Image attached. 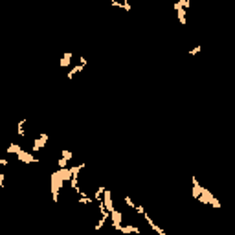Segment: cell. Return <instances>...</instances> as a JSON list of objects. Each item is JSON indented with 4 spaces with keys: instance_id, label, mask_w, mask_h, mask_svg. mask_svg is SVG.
I'll return each instance as SVG.
<instances>
[{
    "instance_id": "obj_1",
    "label": "cell",
    "mask_w": 235,
    "mask_h": 235,
    "mask_svg": "<svg viewBox=\"0 0 235 235\" xmlns=\"http://www.w3.org/2000/svg\"><path fill=\"white\" fill-rule=\"evenodd\" d=\"M62 178L59 175V171H55L53 175H52V198H53V202L57 204L59 202V191H61V186H62Z\"/></svg>"
},
{
    "instance_id": "obj_2",
    "label": "cell",
    "mask_w": 235,
    "mask_h": 235,
    "mask_svg": "<svg viewBox=\"0 0 235 235\" xmlns=\"http://www.w3.org/2000/svg\"><path fill=\"white\" fill-rule=\"evenodd\" d=\"M46 141H48V134L46 132H40L39 136L35 138V141H33V147H31V153H39L40 149L46 145Z\"/></svg>"
},
{
    "instance_id": "obj_3",
    "label": "cell",
    "mask_w": 235,
    "mask_h": 235,
    "mask_svg": "<svg viewBox=\"0 0 235 235\" xmlns=\"http://www.w3.org/2000/svg\"><path fill=\"white\" fill-rule=\"evenodd\" d=\"M110 219H112V228L114 230H121V226H123V213L121 211H118V210H114L112 213H110Z\"/></svg>"
},
{
    "instance_id": "obj_4",
    "label": "cell",
    "mask_w": 235,
    "mask_h": 235,
    "mask_svg": "<svg viewBox=\"0 0 235 235\" xmlns=\"http://www.w3.org/2000/svg\"><path fill=\"white\" fill-rule=\"evenodd\" d=\"M175 11H176V17H178V22L182 24V26H186L187 24V20H186V9L182 7V4H180V0H176L175 2Z\"/></svg>"
},
{
    "instance_id": "obj_5",
    "label": "cell",
    "mask_w": 235,
    "mask_h": 235,
    "mask_svg": "<svg viewBox=\"0 0 235 235\" xmlns=\"http://www.w3.org/2000/svg\"><path fill=\"white\" fill-rule=\"evenodd\" d=\"M17 158H19L20 162H24V164H31V162H37L35 160V156L30 153V151H26V149H22L19 154H17Z\"/></svg>"
},
{
    "instance_id": "obj_6",
    "label": "cell",
    "mask_w": 235,
    "mask_h": 235,
    "mask_svg": "<svg viewBox=\"0 0 235 235\" xmlns=\"http://www.w3.org/2000/svg\"><path fill=\"white\" fill-rule=\"evenodd\" d=\"M143 219H145V220H147V224H149V226H151V230H153V232H156L158 235H167V233H165V232H164V228H160V226H158L156 222H154V220H153V219H151V217L147 215V213H145V215H143Z\"/></svg>"
},
{
    "instance_id": "obj_7",
    "label": "cell",
    "mask_w": 235,
    "mask_h": 235,
    "mask_svg": "<svg viewBox=\"0 0 235 235\" xmlns=\"http://www.w3.org/2000/svg\"><path fill=\"white\" fill-rule=\"evenodd\" d=\"M121 233H125V235H129V233H136L140 235L141 233V230L138 228V226H132V224H129V226H121V230H119Z\"/></svg>"
},
{
    "instance_id": "obj_8",
    "label": "cell",
    "mask_w": 235,
    "mask_h": 235,
    "mask_svg": "<svg viewBox=\"0 0 235 235\" xmlns=\"http://www.w3.org/2000/svg\"><path fill=\"white\" fill-rule=\"evenodd\" d=\"M72 57H74V53L72 52H66L64 55H62V59L59 61V66H62V68H66L70 62H72Z\"/></svg>"
},
{
    "instance_id": "obj_9",
    "label": "cell",
    "mask_w": 235,
    "mask_h": 235,
    "mask_svg": "<svg viewBox=\"0 0 235 235\" xmlns=\"http://www.w3.org/2000/svg\"><path fill=\"white\" fill-rule=\"evenodd\" d=\"M110 6H112V7H123L125 11H131V9H132V6H131L127 0H123V2H116V0H112Z\"/></svg>"
},
{
    "instance_id": "obj_10",
    "label": "cell",
    "mask_w": 235,
    "mask_h": 235,
    "mask_svg": "<svg viewBox=\"0 0 235 235\" xmlns=\"http://www.w3.org/2000/svg\"><path fill=\"white\" fill-rule=\"evenodd\" d=\"M20 151H22V147H20L19 143H15V141H13V143L7 147V151H6V153H7V154H15V156H17Z\"/></svg>"
},
{
    "instance_id": "obj_11",
    "label": "cell",
    "mask_w": 235,
    "mask_h": 235,
    "mask_svg": "<svg viewBox=\"0 0 235 235\" xmlns=\"http://www.w3.org/2000/svg\"><path fill=\"white\" fill-rule=\"evenodd\" d=\"M26 121H28V119H20V121H19V127H17V134H19L20 138L26 136V131H24V125H26Z\"/></svg>"
},
{
    "instance_id": "obj_12",
    "label": "cell",
    "mask_w": 235,
    "mask_h": 235,
    "mask_svg": "<svg viewBox=\"0 0 235 235\" xmlns=\"http://www.w3.org/2000/svg\"><path fill=\"white\" fill-rule=\"evenodd\" d=\"M83 68H85V66H81V64H77V66H74V68H72V70L68 72V79L72 81V79H74V76H76V74H79V72H81Z\"/></svg>"
},
{
    "instance_id": "obj_13",
    "label": "cell",
    "mask_w": 235,
    "mask_h": 235,
    "mask_svg": "<svg viewBox=\"0 0 235 235\" xmlns=\"http://www.w3.org/2000/svg\"><path fill=\"white\" fill-rule=\"evenodd\" d=\"M61 156H62V158H66V160L70 162V160L74 158V153H70V151H66V149H61Z\"/></svg>"
},
{
    "instance_id": "obj_14",
    "label": "cell",
    "mask_w": 235,
    "mask_h": 235,
    "mask_svg": "<svg viewBox=\"0 0 235 235\" xmlns=\"http://www.w3.org/2000/svg\"><path fill=\"white\" fill-rule=\"evenodd\" d=\"M57 164H59V169H68V160H66V158L61 156Z\"/></svg>"
},
{
    "instance_id": "obj_15",
    "label": "cell",
    "mask_w": 235,
    "mask_h": 235,
    "mask_svg": "<svg viewBox=\"0 0 235 235\" xmlns=\"http://www.w3.org/2000/svg\"><path fill=\"white\" fill-rule=\"evenodd\" d=\"M123 202H125L129 208H132V210H136V206H138V204H134V202L131 200V196H123Z\"/></svg>"
},
{
    "instance_id": "obj_16",
    "label": "cell",
    "mask_w": 235,
    "mask_h": 235,
    "mask_svg": "<svg viewBox=\"0 0 235 235\" xmlns=\"http://www.w3.org/2000/svg\"><path fill=\"white\" fill-rule=\"evenodd\" d=\"M198 52H200V44H196L195 48H191V50H189V55H196Z\"/></svg>"
},
{
    "instance_id": "obj_17",
    "label": "cell",
    "mask_w": 235,
    "mask_h": 235,
    "mask_svg": "<svg viewBox=\"0 0 235 235\" xmlns=\"http://www.w3.org/2000/svg\"><path fill=\"white\" fill-rule=\"evenodd\" d=\"M4 178H6V175L0 173V187H4Z\"/></svg>"
},
{
    "instance_id": "obj_18",
    "label": "cell",
    "mask_w": 235,
    "mask_h": 235,
    "mask_svg": "<svg viewBox=\"0 0 235 235\" xmlns=\"http://www.w3.org/2000/svg\"><path fill=\"white\" fill-rule=\"evenodd\" d=\"M0 165L6 167V165H7V158H2V160H0Z\"/></svg>"
}]
</instances>
